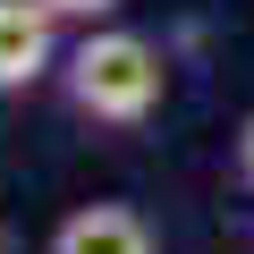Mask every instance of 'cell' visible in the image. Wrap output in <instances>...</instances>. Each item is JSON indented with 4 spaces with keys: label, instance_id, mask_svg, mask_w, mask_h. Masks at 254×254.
I'll return each instance as SVG.
<instances>
[{
    "label": "cell",
    "instance_id": "obj_4",
    "mask_svg": "<svg viewBox=\"0 0 254 254\" xmlns=\"http://www.w3.org/2000/svg\"><path fill=\"white\" fill-rule=\"evenodd\" d=\"M43 9L60 26H102V17H119V0H43Z\"/></svg>",
    "mask_w": 254,
    "mask_h": 254
},
{
    "label": "cell",
    "instance_id": "obj_3",
    "mask_svg": "<svg viewBox=\"0 0 254 254\" xmlns=\"http://www.w3.org/2000/svg\"><path fill=\"white\" fill-rule=\"evenodd\" d=\"M43 254H161V237H153V220H144L136 203L102 195V203L60 212V229H51V246H43Z\"/></svg>",
    "mask_w": 254,
    "mask_h": 254
},
{
    "label": "cell",
    "instance_id": "obj_2",
    "mask_svg": "<svg viewBox=\"0 0 254 254\" xmlns=\"http://www.w3.org/2000/svg\"><path fill=\"white\" fill-rule=\"evenodd\" d=\"M60 17L43 0H0V93H34L43 76H60Z\"/></svg>",
    "mask_w": 254,
    "mask_h": 254
},
{
    "label": "cell",
    "instance_id": "obj_5",
    "mask_svg": "<svg viewBox=\"0 0 254 254\" xmlns=\"http://www.w3.org/2000/svg\"><path fill=\"white\" fill-rule=\"evenodd\" d=\"M237 178L254 187V110H246V127H237Z\"/></svg>",
    "mask_w": 254,
    "mask_h": 254
},
{
    "label": "cell",
    "instance_id": "obj_1",
    "mask_svg": "<svg viewBox=\"0 0 254 254\" xmlns=\"http://www.w3.org/2000/svg\"><path fill=\"white\" fill-rule=\"evenodd\" d=\"M60 93L76 119L93 127H144L170 102V51L136 26H76V43L60 51Z\"/></svg>",
    "mask_w": 254,
    "mask_h": 254
}]
</instances>
